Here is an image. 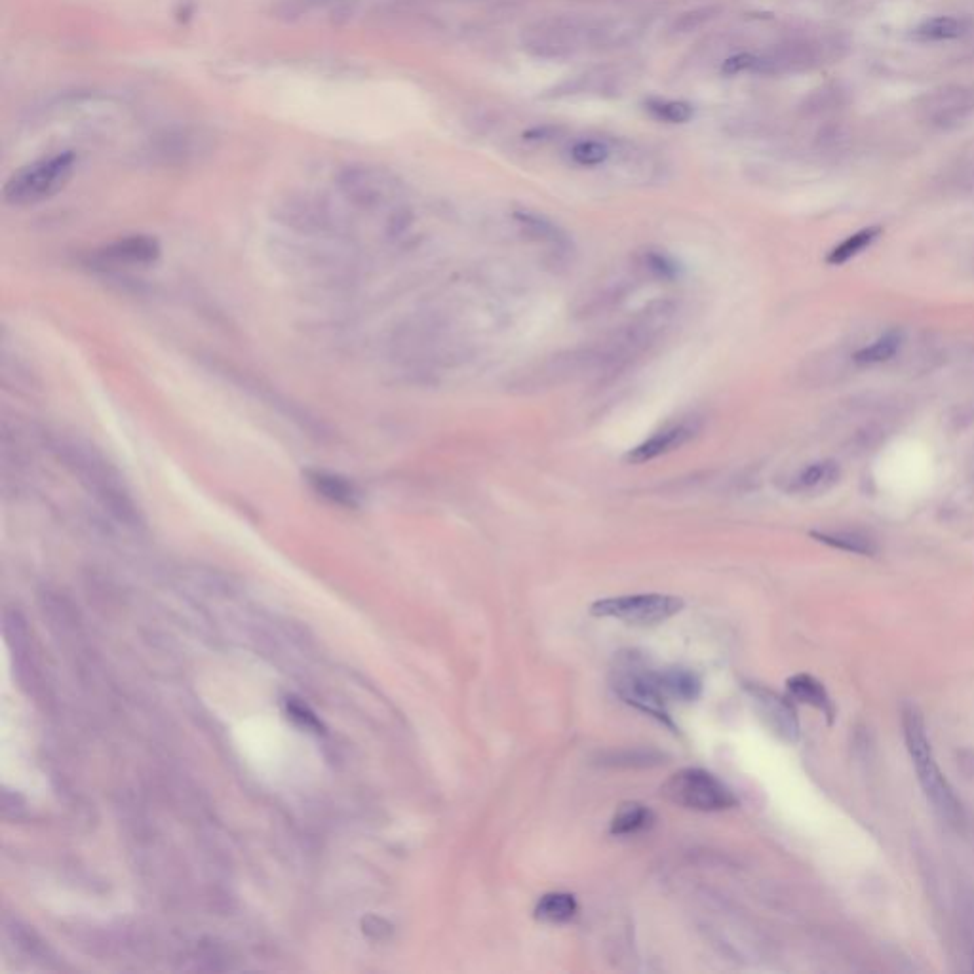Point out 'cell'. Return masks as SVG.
I'll list each match as a JSON object with an SVG mask.
<instances>
[{
	"label": "cell",
	"instance_id": "9a60e30c",
	"mask_svg": "<svg viewBox=\"0 0 974 974\" xmlns=\"http://www.w3.org/2000/svg\"><path fill=\"white\" fill-rule=\"evenodd\" d=\"M786 689H788V695L794 701L807 704V706H813V708L820 710L828 718L830 723L834 721L836 706H834V702L830 699L826 687L817 678H813L809 674H796V676L788 678Z\"/></svg>",
	"mask_w": 974,
	"mask_h": 974
},
{
	"label": "cell",
	"instance_id": "d4e9b609",
	"mask_svg": "<svg viewBox=\"0 0 974 974\" xmlns=\"http://www.w3.org/2000/svg\"><path fill=\"white\" fill-rule=\"evenodd\" d=\"M649 111L672 124H683L693 117V107L685 101H649Z\"/></svg>",
	"mask_w": 974,
	"mask_h": 974
},
{
	"label": "cell",
	"instance_id": "6da1fadb",
	"mask_svg": "<svg viewBox=\"0 0 974 974\" xmlns=\"http://www.w3.org/2000/svg\"><path fill=\"white\" fill-rule=\"evenodd\" d=\"M59 461L103 507L118 520H139L136 501L117 467L92 444L75 438H59L54 444Z\"/></svg>",
	"mask_w": 974,
	"mask_h": 974
},
{
	"label": "cell",
	"instance_id": "7c38bea8",
	"mask_svg": "<svg viewBox=\"0 0 974 974\" xmlns=\"http://www.w3.org/2000/svg\"><path fill=\"white\" fill-rule=\"evenodd\" d=\"M307 482L312 491L337 507L356 508L362 503V491L358 486L335 472L307 470Z\"/></svg>",
	"mask_w": 974,
	"mask_h": 974
},
{
	"label": "cell",
	"instance_id": "8992f818",
	"mask_svg": "<svg viewBox=\"0 0 974 974\" xmlns=\"http://www.w3.org/2000/svg\"><path fill=\"white\" fill-rule=\"evenodd\" d=\"M683 609V600L670 594H634L605 598L590 605L594 617H611L626 624L636 626H655L678 615Z\"/></svg>",
	"mask_w": 974,
	"mask_h": 974
},
{
	"label": "cell",
	"instance_id": "44dd1931",
	"mask_svg": "<svg viewBox=\"0 0 974 974\" xmlns=\"http://www.w3.org/2000/svg\"><path fill=\"white\" fill-rule=\"evenodd\" d=\"M881 236V227H866V229H860L855 234L847 236L845 240H841L838 246H834L828 255H826V263L828 265H845L847 261L855 259L857 255L866 252L868 248H872V244L876 242L877 238Z\"/></svg>",
	"mask_w": 974,
	"mask_h": 974
},
{
	"label": "cell",
	"instance_id": "5bb4252c",
	"mask_svg": "<svg viewBox=\"0 0 974 974\" xmlns=\"http://www.w3.org/2000/svg\"><path fill=\"white\" fill-rule=\"evenodd\" d=\"M514 219L522 227L524 234H527L531 240L550 248L552 254L567 255L571 252L569 236L545 215L533 214V212H516Z\"/></svg>",
	"mask_w": 974,
	"mask_h": 974
},
{
	"label": "cell",
	"instance_id": "7a4b0ae2",
	"mask_svg": "<svg viewBox=\"0 0 974 974\" xmlns=\"http://www.w3.org/2000/svg\"><path fill=\"white\" fill-rule=\"evenodd\" d=\"M902 729L904 741L912 763L916 767L919 786L933 805V811L940 819L952 828H963L965 824V809L961 799L955 796L952 784L946 775L940 771L936 763L933 746L927 737V725L916 706H906L902 712Z\"/></svg>",
	"mask_w": 974,
	"mask_h": 974
},
{
	"label": "cell",
	"instance_id": "4fadbf2b",
	"mask_svg": "<svg viewBox=\"0 0 974 974\" xmlns=\"http://www.w3.org/2000/svg\"><path fill=\"white\" fill-rule=\"evenodd\" d=\"M841 478V467L832 459L815 461L798 470L790 482L788 491L796 495H820L836 486Z\"/></svg>",
	"mask_w": 974,
	"mask_h": 974
},
{
	"label": "cell",
	"instance_id": "7402d4cb",
	"mask_svg": "<svg viewBox=\"0 0 974 974\" xmlns=\"http://www.w3.org/2000/svg\"><path fill=\"white\" fill-rule=\"evenodd\" d=\"M577 914V900L569 893H548L535 906V917L543 923H567Z\"/></svg>",
	"mask_w": 974,
	"mask_h": 974
},
{
	"label": "cell",
	"instance_id": "5b68a950",
	"mask_svg": "<svg viewBox=\"0 0 974 974\" xmlns=\"http://www.w3.org/2000/svg\"><path fill=\"white\" fill-rule=\"evenodd\" d=\"M661 794L678 807L702 813L727 811L739 803L733 790L723 780L697 767L680 769L670 775L661 786Z\"/></svg>",
	"mask_w": 974,
	"mask_h": 974
},
{
	"label": "cell",
	"instance_id": "2e32d148",
	"mask_svg": "<svg viewBox=\"0 0 974 974\" xmlns=\"http://www.w3.org/2000/svg\"><path fill=\"white\" fill-rule=\"evenodd\" d=\"M811 537L817 539L822 545L838 548L849 554L858 556H876L879 546L877 541L860 531V529H824V531H811Z\"/></svg>",
	"mask_w": 974,
	"mask_h": 974
},
{
	"label": "cell",
	"instance_id": "d6986e66",
	"mask_svg": "<svg viewBox=\"0 0 974 974\" xmlns=\"http://www.w3.org/2000/svg\"><path fill=\"white\" fill-rule=\"evenodd\" d=\"M655 822V815L649 807H645L638 801L623 803L615 817L611 820V834L613 836H632L651 828Z\"/></svg>",
	"mask_w": 974,
	"mask_h": 974
},
{
	"label": "cell",
	"instance_id": "cb8c5ba5",
	"mask_svg": "<svg viewBox=\"0 0 974 974\" xmlns=\"http://www.w3.org/2000/svg\"><path fill=\"white\" fill-rule=\"evenodd\" d=\"M720 12V6H701V8L687 10V12H683L678 20L674 21L672 31L676 35H689L693 31H699L706 23L716 20Z\"/></svg>",
	"mask_w": 974,
	"mask_h": 974
},
{
	"label": "cell",
	"instance_id": "ffe728a7",
	"mask_svg": "<svg viewBox=\"0 0 974 974\" xmlns=\"http://www.w3.org/2000/svg\"><path fill=\"white\" fill-rule=\"evenodd\" d=\"M973 29V23L967 18L957 16H936L925 20L916 29V37L927 42H942L965 37Z\"/></svg>",
	"mask_w": 974,
	"mask_h": 974
},
{
	"label": "cell",
	"instance_id": "8fae6325",
	"mask_svg": "<svg viewBox=\"0 0 974 974\" xmlns=\"http://www.w3.org/2000/svg\"><path fill=\"white\" fill-rule=\"evenodd\" d=\"M158 255L160 246L153 236L134 234L107 244L99 252V259L117 265H149L158 259Z\"/></svg>",
	"mask_w": 974,
	"mask_h": 974
},
{
	"label": "cell",
	"instance_id": "e0dca14e",
	"mask_svg": "<svg viewBox=\"0 0 974 974\" xmlns=\"http://www.w3.org/2000/svg\"><path fill=\"white\" fill-rule=\"evenodd\" d=\"M902 345H904V332L902 330H887V332L877 335L876 339L870 341L868 345H864V347L853 352V362L858 368H870V366H879V364L891 362L893 358H897Z\"/></svg>",
	"mask_w": 974,
	"mask_h": 974
},
{
	"label": "cell",
	"instance_id": "30bf717a",
	"mask_svg": "<svg viewBox=\"0 0 974 974\" xmlns=\"http://www.w3.org/2000/svg\"><path fill=\"white\" fill-rule=\"evenodd\" d=\"M820 46L811 40H788L784 44H779L773 48L769 54L763 58H756L754 71L758 73H794V71H805L811 69L819 63Z\"/></svg>",
	"mask_w": 974,
	"mask_h": 974
},
{
	"label": "cell",
	"instance_id": "4316f807",
	"mask_svg": "<svg viewBox=\"0 0 974 974\" xmlns=\"http://www.w3.org/2000/svg\"><path fill=\"white\" fill-rule=\"evenodd\" d=\"M961 933L965 942V952L971 961V969L974 971V900H965L961 908Z\"/></svg>",
	"mask_w": 974,
	"mask_h": 974
},
{
	"label": "cell",
	"instance_id": "9c48e42d",
	"mask_svg": "<svg viewBox=\"0 0 974 974\" xmlns=\"http://www.w3.org/2000/svg\"><path fill=\"white\" fill-rule=\"evenodd\" d=\"M701 432V421L697 417H687L680 423H674L666 429L659 430L651 438H647L640 446L628 451L626 463L630 465H643L651 463L659 457H664L668 453H674L678 449L685 448L689 442H693Z\"/></svg>",
	"mask_w": 974,
	"mask_h": 974
},
{
	"label": "cell",
	"instance_id": "603a6c76",
	"mask_svg": "<svg viewBox=\"0 0 974 974\" xmlns=\"http://www.w3.org/2000/svg\"><path fill=\"white\" fill-rule=\"evenodd\" d=\"M636 265L642 269L643 273L655 280H676L680 276V263L664 250H645L636 257Z\"/></svg>",
	"mask_w": 974,
	"mask_h": 974
},
{
	"label": "cell",
	"instance_id": "ba28073f",
	"mask_svg": "<svg viewBox=\"0 0 974 974\" xmlns=\"http://www.w3.org/2000/svg\"><path fill=\"white\" fill-rule=\"evenodd\" d=\"M744 689L765 727L780 741L796 744L801 737V725L792 702L758 683H750Z\"/></svg>",
	"mask_w": 974,
	"mask_h": 974
},
{
	"label": "cell",
	"instance_id": "52a82bcc",
	"mask_svg": "<svg viewBox=\"0 0 974 974\" xmlns=\"http://www.w3.org/2000/svg\"><path fill=\"white\" fill-rule=\"evenodd\" d=\"M917 115L929 128L950 132L974 117V86L946 84L917 101Z\"/></svg>",
	"mask_w": 974,
	"mask_h": 974
},
{
	"label": "cell",
	"instance_id": "484cf974",
	"mask_svg": "<svg viewBox=\"0 0 974 974\" xmlns=\"http://www.w3.org/2000/svg\"><path fill=\"white\" fill-rule=\"evenodd\" d=\"M571 156L581 166H598L607 160L609 149L600 141H579L571 149Z\"/></svg>",
	"mask_w": 974,
	"mask_h": 974
},
{
	"label": "cell",
	"instance_id": "83f0119b",
	"mask_svg": "<svg viewBox=\"0 0 974 974\" xmlns=\"http://www.w3.org/2000/svg\"><path fill=\"white\" fill-rule=\"evenodd\" d=\"M754 65H756V58L754 56L741 54V56L727 59L723 63V71L729 73V75H735V73H741V71H746V69H752L754 71Z\"/></svg>",
	"mask_w": 974,
	"mask_h": 974
},
{
	"label": "cell",
	"instance_id": "3957f363",
	"mask_svg": "<svg viewBox=\"0 0 974 974\" xmlns=\"http://www.w3.org/2000/svg\"><path fill=\"white\" fill-rule=\"evenodd\" d=\"M659 672L661 670L651 668L638 653H621L611 670V685L626 704L653 716L670 729H676L670 720L668 697L664 695Z\"/></svg>",
	"mask_w": 974,
	"mask_h": 974
},
{
	"label": "cell",
	"instance_id": "ac0fdd59",
	"mask_svg": "<svg viewBox=\"0 0 974 974\" xmlns=\"http://www.w3.org/2000/svg\"><path fill=\"white\" fill-rule=\"evenodd\" d=\"M659 674L668 701L693 702L701 697L702 683L695 672L687 668H664Z\"/></svg>",
	"mask_w": 974,
	"mask_h": 974
},
{
	"label": "cell",
	"instance_id": "277c9868",
	"mask_svg": "<svg viewBox=\"0 0 974 974\" xmlns=\"http://www.w3.org/2000/svg\"><path fill=\"white\" fill-rule=\"evenodd\" d=\"M75 164L73 153H59L23 166L6 181L4 200L12 206H29L56 195L73 176Z\"/></svg>",
	"mask_w": 974,
	"mask_h": 974
}]
</instances>
